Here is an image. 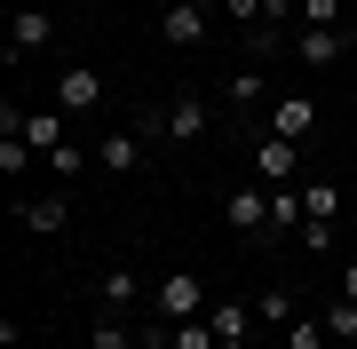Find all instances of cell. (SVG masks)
<instances>
[{
	"mask_svg": "<svg viewBox=\"0 0 357 349\" xmlns=\"http://www.w3.org/2000/svg\"><path fill=\"white\" fill-rule=\"evenodd\" d=\"M167 349H222V334L206 318H191V325H167Z\"/></svg>",
	"mask_w": 357,
	"mask_h": 349,
	"instance_id": "ffe728a7",
	"label": "cell"
},
{
	"mask_svg": "<svg viewBox=\"0 0 357 349\" xmlns=\"http://www.w3.org/2000/svg\"><path fill=\"white\" fill-rule=\"evenodd\" d=\"M159 40H167V48H199V40H206V8H191V0H175V8L159 16Z\"/></svg>",
	"mask_w": 357,
	"mask_h": 349,
	"instance_id": "9c48e42d",
	"label": "cell"
},
{
	"mask_svg": "<svg viewBox=\"0 0 357 349\" xmlns=\"http://www.w3.org/2000/svg\"><path fill=\"white\" fill-rule=\"evenodd\" d=\"M88 341H96V349H135V341H128V325H119V318H96V334H88Z\"/></svg>",
	"mask_w": 357,
	"mask_h": 349,
	"instance_id": "cb8c5ba5",
	"label": "cell"
},
{
	"mask_svg": "<svg viewBox=\"0 0 357 349\" xmlns=\"http://www.w3.org/2000/svg\"><path fill=\"white\" fill-rule=\"evenodd\" d=\"M222 222H230L238 238L270 231V191H262V183H230V191H222Z\"/></svg>",
	"mask_w": 357,
	"mask_h": 349,
	"instance_id": "7a4b0ae2",
	"label": "cell"
},
{
	"mask_svg": "<svg viewBox=\"0 0 357 349\" xmlns=\"http://www.w3.org/2000/svg\"><path fill=\"white\" fill-rule=\"evenodd\" d=\"M48 40H56V16H48V8H16V16H8V64L32 56V48H48Z\"/></svg>",
	"mask_w": 357,
	"mask_h": 349,
	"instance_id": "8992f818",
	"label": "cell"
},
{
	"mask_svg": "<svg viewBox=\"0 0 357 349\" xmlns=\"http://www.w3.org/2000/svg\"><path fill=\"white\" fill-rule=\"evenodd\" d=\"M357 48L349 24H302V40H294V56H302L310 72H326V64H342V56Z\"/></svg>",
	"mask_w": 357,
	"mask_h": 349,
	"instance_id": "277c9868",
	"label": "cell"
},
{
	"mask_svg": "<svg viewBox=\"0 0 357 349\" xmlns=\"http://www.w3.org/2000/svg\"><path fill=\"white\" fill-rule=\"evenodd\" d=\"M79 167H88V159H79V143H56V151H48V175H79Z\"/></svg>",
	"mask_w": 357,
	"mask_h": 349,
	"instance_id": "d4e9b609",
	"label": "cell"
},
{
	"mask_svg": "<svg viewBox=\"0 0 357 349\" xmlns=\"http://www.w3.org/2000/svg\"><path fill=\"white\" fill-rule=\"evenodd\" d=\"M151 310H159L167 325H191V318H206V310H215V302H206L199 270H167V278H159V294H151Z\"/></svg>",
	"mask_w": 357,
	"mask_h": 349,
	"instance_id": "6da1fadb",
	"label": "cell"
},
{
	"mask_svg": "<svg viewBox=\"0 0 357 349\" xmlns=\"http://www.w3.org/2000/svg\"><path fill=\"white\" fill-rule=\"evenodd\" d=\"M32 167V143L24 135H0V175H24Z\"/></svg>",
	"mask_w": 357,
	"mask_h": 349,
	"instance_id": "7402d4cb",
	"label": "cell"
},
{
	"mask_svg": "<svg viewBox=\"0 0 357 349\" xmlns=\"http://www.w3.org/2000/svg\"><path fill=\"white\" fill-rule=\"evenodd\" d=\"M255 167H262L270 183L302 175V143H294V135H262V143H255Z\"/></svg>",
	"mask_w": 357,
	"mask_h": 349,
	"instance_id": "30bf717a",
	"label": "cell"
},
{
	"mask_svg": "<svg viewBox=\"0 0 357 349\" xmlns=\"http://www.w3.org/2000/svg\"><path fill=\"white\" fill-rule=\"evenodd\" d=\"M326 334H333V349H357V302H342V294L326 302Z\"/></svg>",
	"mask_w": 357,
	"mask_h": 349,
	"instance_id": "ac0fdd59",
	"label": "cell"
},
{
	"mask_svg": "<svg viewBox=\"0 0 357 349\" xmlns=\"http://www.w3.org/2000/svg\"><path fill=\"white\" fill-rule=\"evenodd\" d=\"M16 222H24V231H64V222H72V199H64V191H48V199H16Z\"/></svg>",
	"mask_w": 357,
	"mask_h": 349,
	"instance_id": "7c38bea8",
	"label": "cell"
},
{
	"mask_svg": "<svg viewBox=\"0 0 357 349\" xmlns=\"http://www.w3.org/2000/svg\"><path fill=\"white\" fill-rule=\"evenodd\" d=\"M318 119H326V104L294 88V95H278V104H270V135H294V143H310V135H318Z\"/></svg>",
	"mask_w": 357,
	"mask_h": 349,
	"instance_id": "3957f363",
	"label": "cell"
},
{
	"mask_svg": "<svg viewBox=\"0 0 357 349\" xmlns=\"http://www.w3.org/2000/svg\"><path fill=\"white\" fill-rule=\"evenodd\" d=\"M206 325H215L222 341H246L262 318H255V302H215V310H206Z\"/></svg>",
	"mask_w": 357,
	"mask_h": 349,
	"instance_id": "5bb4252c",
	"label": "cell"
},
{
	"mask_svg": "<svg viewBox=\"0 0 357 349\" xmlns=\"http://www.w3.org/2000/svg\"><path fill=\"white\" fill-rule=\"evenodd\" d=\"M262 95H270V72L262 64H238V72L222 79V104H262Z\"/></svg>",
	"mask_w": 357,
	"mask_h": 349,
	"instance_id": "e0dca14e",
	"label": "cell"
},
{
	"mask_svg": "<svg viewBox=\"0 0 357 349\" xmlns=\"http://www.w3.org/2000/svg\"><path fill=\"white\" fill-rule=\"evenodd\" d=\"M302 222H310V207H302V183H270V231L302 238Z\"/></svg>",
	"mask_w": 357,
	"mask_h": 349,
	"instance_id": "8fae6325",
	"label": "cell"
},
{
	"mask_svg": "<svg viewBox=\"0 0 357 349\" xmlns=\"http://www.w3.org/2000/svg\"><path fill=\"white\" fill-rule=\"evenodd\" d=\"M159 135H175V143H199V135H206V95H175V104L159 111Z\"/></svg>",
	"mask_w": 357,
	"mask_h": 349,
	"instance_id": "ba28073f",
	"label": "cell"
},
{
	"mask_svg": "<svg viewBox=\"0 0 357 349\" xmlns=\"http://www.w3.org/2000/svg\"><path fill=\"white\" fill-rule=\"evenodd\" d=\"M8 8H40V0H8Z\"/></svg>",
	"mask_w": 357,
	"mask_h": 349,
	"instance_id": "83f0119b",
	"label": "cell"
},
{
	"mask_svg": "<svg viewBox=\"0 0 357 349\" xmlns=\"http://www.w3.org/2000/svg\"><path fill=\"white\" fill-rule=\"evenodd\" d=\"M96 302H103V318H128L135 302H143V278L119 262V270H103V278H96Z\"/></svg>",
	"mask_w": 357,
	"mask_h": 349,
	"instance_id": "52a82bcc",
	"label": "cell"
},
{
	"mask_svg": "<svg viewBox=\"0 0 357 349\" xmlns=\"http://www.w3.org/2000/svg\"><path fill=\"white\" fill-rule=\"evenodd\" d=\"M326 341H333V334H326V310H318V318H294L278 349H326Z\"/></svg>",
	"mask_w": 357,
	"mask_h": 349,
	"instance_id": "44dd1931",
	"label": "cell"
},
{
	"mask_svg": "<svg viewBox=\"0 0 357 349\" xmlns=\"http://www.w3.org/2000/svg\"><path fill=\"white\" fill-rule=\"evenodd\" d=\"M302 207H310V222H333V215H342V191L318 175V183H302Z\"/></svg>",
	"mask_w": 357,
	"mask_h": 349,
	"instance_id": "d6986e66",
	"label": "cell"
},
{
	"mask_svg": "<svg viewBox=\"0 0 357 349\" xmlns=\"http://www.w3.org/2000/svg\"><path fill=\"white\" fill-rule=\"evenodd\" d=\"M103 104V72L96 64H64L56 72V111H96Z\"/></svg>",
	"mask_w": 357,
	"mask_h": 349,
	"instance_id": "5b68a950",
	"label": "cell"
},
{
	"mask_svg": "<svg viewBox=\"0 0 357 349\" xmlns=\"http://www.w3.org/2000/svg\"><path fill=\"white\" fill-rule=\"evenodd\" d=\"M342 302H357V262H349V270H342Z\"/></svg>",
	"mask_w": 357,
	"mask_h": 349,
	"instance_id": "4316f807",
	"label": "cell"
},
{
	"mask_svg": "<svg viewBox=\"0 0 357 349\" xmlns=\"http://www.w3.org/2000/svg\"><path fill=\"white\" fill-rule=\"evenodd\" d=\"M294 302H302V294H286V286H270V294H255V318H262V334H286V325L302 318Z\"/></svg>",
	"mask_w": 357,
	"mask_h": 349,
	"instance_id": "2e32d148",
	"label": "cell"
},
{
	"mask_svg": "<svg viewBox=\"0 0 357 349\" xmlns=\"http://www.w3.org/2000/svg\"><path fill=\"white\" fill-rule=\"evenodd\" d=\"M222 16H230V24H246V32H255V24H270V0H222Z\"/></svg>",
	"mask_w": 357,
	"mask_h": 349,
	"instance_id": "603a6c76",
	"label": "cell"
},
{
	"mask_svg": "<svg viewBox=\"0 0 357 349\" xmlns=\"http://www.w3.org/2000/svg\"><path fill=\"white\" fill-rule=\"evenodd\" d=\"M24 143H32V159H48L56 143H72L64 135V111H24Z\"/></svg>",
	"mask_w": 357,
	"mask_h": 349,
	"instance_id": "9a60e30c",
	"label": "cell"
},
{
	"mask_svg": "<svg viewBox=\"0 0 357 349\" xmlns=\"http://www.w3.org/2000/svg\"><path fill=\"white\" fill-rule=\"evenodd\" d=\"M96 167H103V175H135V167H143V135H103V143H96Z\"/></svg>",
	"mask_w": 357,
	"mask_h": 349,
	"instance_id": "4fadbf2b",
	"label": "cell"
},
{
	"mask_svg": "<svg viewBox=\"0 0 357 349\" xmlns=\"http://www.w3.org/2000/svg\"><path fill=\"white\" fill-rule=\"evenodd\" d=\"M302 24H342V0H302Z\"/></svg>",
	"mask_w": 357,
	"mask_h": 349,
	"instance_id": "484cf974",
	"label": "cell"
},
{
	"mask_svg": "<svg viewBox=\"0 0 357 349\" xmlns=\"http://www.w3.org/2000/svg\"><path fill=\"white\" fill-rule=\"evenodd\" d=\"M191 8H222V0H191Z\"/></svg>",
	"mask_w": 357,
	"mask_h": 349,
	"instance_id": "f1b7e54d",
	"label": "cell"
}]
</instances>
